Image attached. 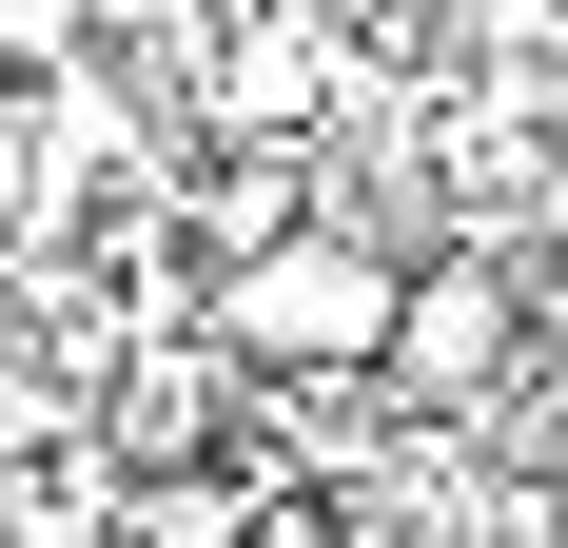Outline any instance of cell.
<instances>
[{
    "label": "cell",
    "mask_w": 568,
    "mask_h": 548,
    "mask_svg": "<svg viewBox=\"0 0 568 548\" xmlns=\"http://www.w3.org/2000/svg\"><path fill=\"white\" fill-rule=\"evenodd\" d=\"M196 314H216V353H235V373H393L412 255H393V235H353V216H294L275 255H235Z\"/></svg>",
    "instance_id": "cell-1"
},
{
    "label": "cell",
    "mask_w": 568,
    "mask_h": 548,
    "mask_svg": "<svg viewBox=\"0 0 568 548\" xmlns=\"http://www.w3.org/2000/svg\"><path fill=\"white\" fill-rule=\"evenodd\" d=\"M529 353V274L510 255H412V314H393V392H432V412H470V392Z\"/></svg>",
    "instance_id": "cell-2"
},
{
    "label": "cell",
    "mask_w": 568,
    "mask_h": 548,
    "mask_svg": "<svg viewBox=\"0 0 568 548\" xmlns=\"http://www.w3.org/2000/svg\"><path fill=\"white\" fill-rule=\"evenodd\" d=\"M294 118H334V0H255L196 79V138H294Z\"/></svg>",
    "instance_id": "cell-3"
},
{
    "label": "cell",
    "mask_w": 568,
    "mask_h": 548,
    "mask_svg": "<svg viewBox=\"0 0 568 548\" xmlns=\"http://www.w3.org/2000/svg\"><path fill=\"white\" fill-rule=\"evenodd\" d=\"M255 509H275L255 470H138L99 529H118V548H255Z\"/></svg>",
    "instance_id": "cell-4"
},
{
    "label": "cell",
    "mask_w": 568,
    "mask_h": 548,
    "mask_svg": "<svg viewBox=\"0 0 568 548\" xmlns=\"http://www.w3.org/2000/svg\"><path fill=\"white\" fill-rule=\"evenodd\" d=\"M99 59V0H0V79H79Z\"/></svg>",
    "instance_id": "cell-5"
},
{
    "label": "cell",
    "mask_w": 568,
    "mask_h": 548,
    "mask_svg": "<svg viewBox=\"0 0 568 548\" xmlns=\"http://www.w3.org/2000/svg\"><path fill=\"white\" fill-rule=\"evenodd\" d=\"M255 548H353V529H334V509H294V490H275V509H255Z\"/></svg>",
    "instance_id": "cell-6"
},
{
    "label": "cell",
    "mask_w": 568,
    "mask_h": 548,
    "mask_svg": "<svg viewBox=\"0 0 568 548\" xmlns=\"http://www.w3.org/2000/svg\"><path fill=\"white\" fill-rule=\"evenodd\" d=\"M549 235H568V196H549Z\"/></svg>",
    "instance_id": "cell-7"
}]
</instances>
